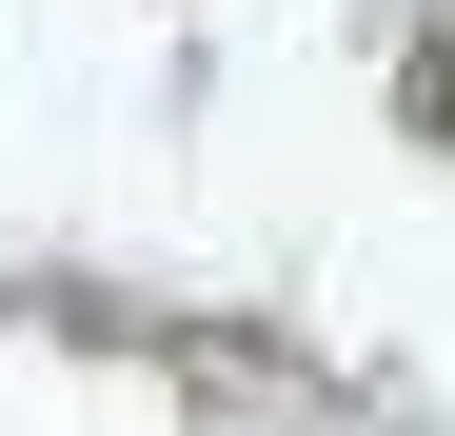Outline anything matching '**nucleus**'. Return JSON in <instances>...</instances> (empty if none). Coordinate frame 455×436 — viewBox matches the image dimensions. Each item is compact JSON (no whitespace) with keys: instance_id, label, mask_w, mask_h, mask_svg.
<instances>
[]
</instances>
